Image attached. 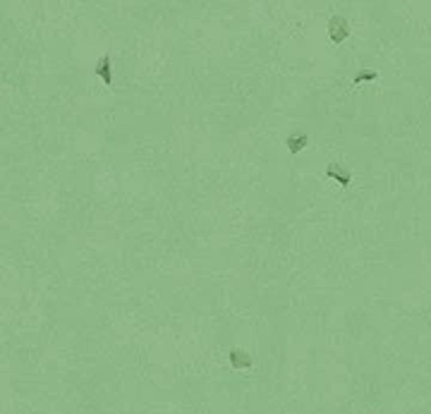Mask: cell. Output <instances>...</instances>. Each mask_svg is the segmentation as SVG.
Wrapping results in <instances>:
<instances>
[{
    "label": "cell",
    "mask_w": 431,
    "mask_h": 414,
    "mask_svg": "<svg viewBox=\"0 0 431 414\" xmlns=\"http://www.w3.org/2000/svg\"><path fill=\"white\" fill-rule=\"evenodd\" d=\"M285 144H287V149H290V153H300L307 146V134H302V132H292V134L285 139Z\"/></svg>",
    "instance_id": "2"
},
{
    "label": "cell",
    "mask_w": 431,
    "mask_h": 414,
    "mask_svg": "<svg viewBox=\"0 0 431 414\" xmlns=\"http://www.w3.org/2000/svg\"><path fill=\"white\" fill-rule=\"evenodd\" d=\"M228 357H230V364H233L235 369H245V366H249V364H252V359H249V357H247V352H242V350H233Z\"/></svg>",
    "instance_id": "3"
},
{
    "label": "cell",
    "mask_w": 431,
    "mask_h": 414,
    "mask_svg": "<svg viewBox=\"0 0 431 414\" xmlns=\"http://www.w3.org/2000/svg\"><path fill=\"white\" fill-rule=\"evenodd\" d=\"M328 29H330V39H333L336 43L345 41L347 36H350V29H347V19L345 17H333V19H330V24H328Z\"/></svg>",
    "instance_id": "1"
},
{
    "label": "cell",
    "mask_w": 431,
    "mask_h": 414,
    "mask_svg": "<svg viewBox=\"0 0 431 414\" xmlns=\"http://www.w3.org/2000/svg\"><path fill=\"white\" fill-rule=\"evenodd\" d=\"M108 65H110V55H103V58L98 60V67H96V72L101 75V79L106 82V84H110V82H113V75L108 72Z\"/></svg>",
    "instance_id": "4"
},
{
    "label": "cell",
    "mask_w": 431,
    "mask_h": 414,
    "mask_svg": "<svg viewBox=\"0 0 431 414\" xmlns=\"http://www.w3.org/2000/svg\"><path fill=\"white\" fill-rule=\"evenodd\" d=\"M328 178H336L340 185H347V182H350V175H347V172H338L336 168H328Z\"/></svg>",
    "instance_id": "5"
}]
</instances>
